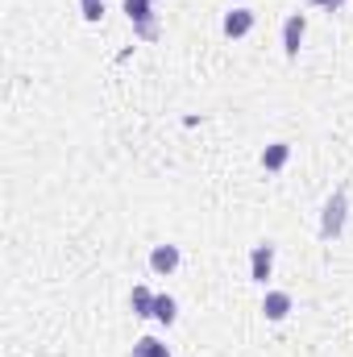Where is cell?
I'll list each match as a JSON object with an SVG mask.
<instances>
[{"label": "cell", "instance_id": "1", "mask_svg": "<svg viewBox=\"0 0 353 357\" xmlns=\"http://www.w3.org/2000/svg\"><path fill=\"white\" fill-rule=\"evenodd\" d=\"M345 212H350V195H345V187H337V191L329 195V204H324V216H320V237H324V241L341 237V229H345Z\"/></svg>", "mask_w": 353, "mask_h": 357}, {"label": "cell", "instance_id": "2", "mask_svg": "<svg viewBox=\"0 0 353 357\" xmlns=\"http://www.w3.org/2000/svg\"><path fill=\"white\" fill-rule=\"evenodd\" d=\"M154 0H125V17L133 21V29H137V38H146V42H154L158 38V21H154Z\"/></svg>", "mask_w": 353, "mask_h": 357}, {"label": "cell", "instance_id": "3", "mask_svg": "<svg viewBox=\"0 0 353 357\" xmlns=\"http://www.w3.org/2000/svg\"><path fill=\"white\" fill-rule=\"evenodd\" d=\"M303 33H308V17H303V13H291V17L283 21V54H287V59H299Z\"/></svg>", "mask_w": 353, "mask_h": 357}, {"label": "cell", "instance_id": "4", "mask_svg": "<svg viewBox=\"0 0 353 357\" xmlns=\"http://www.w3.org/2000/svg\"><path fill=\"white\" fill-rule=\"evenodd\" d=\"M254 8H229L225 13V21H220V29H225V38H246L250 29H254Z\"/></svg>", "mask_w": 353, "mask_h": 357}, {"label": "cell", "instance_id": "5", "mask_svg": "<svg viewBox=\"0 0 353 357\" xmlns=\"http://www.w3.org/2000/svg\"><path fill=\"white\" fill-rule=\"evenodd\" d=\"M270 270H274V245H254V254H250V278L254 282H266L270 278Z\"/></svg>", "mask_w": 353, "mask_h": 357}, {"label": "cell", "instance_id": "6", "mask_svg": "<svg viewBox=\"0 0 353 357\" xmlns=\"http://www.w3.org/2000/svg\"><path fill=\"white\" fill-rule=\"evenodd\" d=\"M262 316L266 320H287L291 316V295L287 291H266V299H262Z\"/></svg>", "mask_w": 353, "mask_h": 357}, {"label": "cell", "instance_id": "7", "mask_svg": "<svg viewBox=\"0 0 353 357\" xmlns=\"http://www.w3.org/2000/svg\"><path fill=\"white\" fill-rule=\"evenodd\" d=\"M150 270H154V274H175L179 270V245H154Z\"/></svg>", "mask_w": 353, "mask_h": 357}, {"label": "cell", "instance_id": "8", "mask_svg": "<svg viewBox=\"0 0 353 357\" xmlns=\"http://www.w3.org/2000/svg\"><path fill=\"white\" fill-rule=\"evenodd\" d=\"M287 158H291V146H287V142H274V146H266L262 150V167L266 171H283Z\"/></svg>", "mask_w": 353, "mask_h": 357}, {"label": "cell", "instance_id": "9", "mask_svg": "<svg viewBox=\"0 0 353 357\" xmlns=\"http://www.w3.org/2000/svg\"><path fill=\"white\" fill-rule=\"evenodd\" d=\"M129 307H133V316H154V291L150 287H133Z\"/></svg>", "mask_w": 353, "mask_h": 357}, {"label": "cell", "instance_id": "10", "mask_svg": "<svg viewBox=\"0 0 353 357\" xmlns=\"http://www.w3.org/2000/svg\"><path fill=\"white\" fill-rule=\"evenodd\" d=\"M154 320L158 324H175L179 320V303L171 295H154Z\"/></svg>", "mask_w": 353, "mask_h": 357}, {"label": "cell", "instance_id": "11", "mask_svg": "<svg viewBox=\"0 0 353 357\" xmlns=\"http://www.w3.org/2000/svg\"><path fill=\"white\" fill-rule=\"evenodd\" d=\"M133 357H171V349H167L158 337H142V341L133 345Z\"/></svg>", "mask_w": 353, "mask_h": 357}, {"label": "cell", "instance_id": "12", "mask_svg": "<svg viewBox=\"0 0 353 357\" xmlns=\"http://www.w3.org/2000/svg\"><path fill=\"white\" fill-rule=\"evenodd\" d=\"M80 13H84V21L96 25V21L104 17V0H80Z\"/></svg>", "mask_w": 353, "mask_h": 357}, {"label": "cell", "instance_id": "13", "mask_svg": "<svg viewBox=\"0 0 353 357\" xmlns=\"http://www.w3.org/2000/svg\"><path fill=\"white\" fill-rule=\"evenodd\" d=\"M312 4H320V8H329V13H333V8H341L345 0H312Z\"/></svg>", "mask_w": 353, "mask_h": 357}]
</instances>
